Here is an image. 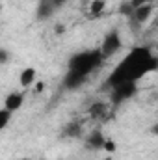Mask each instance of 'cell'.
I'll use <instances>...</instances> for the list:
<instances>
[{
	"instance_id": "ac0fdd59",
	"label": "cell",
	"mask_w": 158,
	"mask_h": 160,
	"mask_svg": "<svg viewBox=\"0 0 158 160\" xmlns=\"http://www.w3.org/2000/svg\"><path fill=\"white\" fill-rule=\"evenodd\" d=\"M151 134H155V136H158V121L151 127Z\"/></svg>"
},
{
	"instance_id": "8fae6325",
	"label": "cell",
	"mask_w": 158,
	"mask_h": 160,
	"mask_svg": "<svg viewBox=\"0 0 158 160\" xmlns=\"http://www.w3.org/2000/svg\"><path fill=\"white\" fill-rule=\"evenodd\" d=\"M80 134H82V125H80L78 121L67 123L63 127V130H62V136H65V138H78Z\"/></svg>"
},
{
	"instance_id": "5bb4252c",
	"label": "cell",
	"mask_w": 158,
	"mask_h": 160,
	"mask_svg": "<svg viewBox=\"0 0 158 160\" xmlns=\"http://www.w3.org/2000/svg\"><path fill=\"white\" fill-rule=\"evenodd\" d=\"M11 116H13V112H9V110H0V128L4 130L6 127H7V123H9V119H11Z\"/></svg>"
},
{
	"instance_id": "ba28073f",
	"label": "cell",
	"mask_w": 158,
	"mask_h": 160,
	"mask_svg": "<svg viewBox=\"0 0 158 160\" xmlns=\"http://www.w3.org/2000/svg\"><path fill=\"white\" fill-rule=\"evenodd\" d=\"M22 102H24V93L13 91V93H9V95L4 99V108L9 110V112H17V110L22 106Z\"/></svg>"
},
{
	"instance_id": "d6986e66",
	"label": "cell",
	"mask_w": 158,
	"mask_h": 160,
	"mask_svg": "<svg viewBox=\"0 0 158 160\" xmlns=\"http://www.w3.org/2000/svg\"><path fill=\"white\" fill-rule=\"evenodd\" d=\"M104 151H114V143H112L110 140L106 142V147H104Z\"/></svg>"
},
{
	"instance_id": "4fadbf2b",
	"label": "cell",
	"mask_w": 158,
	"mask_h": 160,
	"mask_svg": "<svg viewBox=\"0 0 158 160\" xmlns=\"http://www.w3.org/2000/svg\"><path fill=\"white\" fill-rule=\"evenodd\" d=\"M104 8H106V2H104V0H93L91 6H89V11H91L93 17H99V15L104 11Z\"/></svg>"
},
{
	"instance_id": "44dd1931",
	"label": "cell",
	"mask_w": 158,
	"mask_h": 160,
	"mask_svg": "<svg viewBox=\"0 0 158 160\" xmlns=\"http://www.w3.org/2000/svg\"><path fill=\"white\" fill-rule=\"evenodd\" d=\"M22 160H30V158H22Z\"/></svg>"
},
{
	"instance_id": "277c9868",
	"label": "cell",
	"mask_w": 158,
	"mask_h": 160,
	"mask_svg": "<svg viewBox=\"0 0 158 160\" xmlns=\"http://www.w3.org/2000/svg\"><path fill=\"white\" fill-rule=\"evenodd\" d=\"M121 36H119V30H110L106 36H104V39H102V45H101V52H102V56H104V60H108V58H112L116 52L121 50Z\"/></svg>"
},
{
	"instance_id": "6da1fadb",
	"label": "cell",
	"mask_w": 158,
	"mask_h": 160,
	"mask_svg": "<svg viewBox=\"0 0 158 160\" xmlns=\"http://www.w3.org/2000/svg\"><path fill=\"white\" fill-rule=\"evenodd\" d=\"M158 69V58L147 47H134L121 62L119 65L108 75L106 88L112 89L125 82H138L145 75Z\"/></svg>"
},
{
	"instance_id": "9a60e30c",
	"label": "cell",
	"mask_w": 158,
	"mask_h": 160,
	"mask_svg": "<svg viewBox=\"0 0 158 160\" xmlns=\"http://www.w3.org/2000/svg\"><path fill=\"white\" fill-rule=\"evenodd\" d=\"M158 0H130V6H132V9H136V8H140V6H145V4H155Z\"/></svg>"
},
{
	"instance_id": "7c38bea8",
	"label": "cell",
	"mask_w": 158,
	"mask_h": 160,
	"mask_svg": "<svg viewBox=\"0 0 158 160\" xmlns=\"http://www.w3.org/2000/svg\"><path fill=\"white\" fill-rule=\"evenodd\" d=\"M19 80H21V86H22V88L32 86L34 80H36V69H34V67H26V69H22V73H21Z\"/></svg>"
},
{
	"instance_id": "5b68a950",
	"label": "cell",
	"mask_w": 158,
	"mask_h": 160,
	"mask_svg": "<svg viewBox=\"0 0 158 160\" xmlns=\"http://www.w3.org/2000/svg\"><path fill=\"white\" fill-rule=\"evenodd\" d=\"M155 11V4H145V6H140L132 11V15L128 17V22H130V28L132 30H138L145 21H149V17L153 15Z\"/></svg>"
},
{
	"instance_id": "30bf717a",
	"label": "cell",
	"mask_w": 158,
	"mask_h": 160,
	"mask_svg": "<svg viewBox=\"0 0 158 160\" xmlns=\"http://www.w3.org/2000/svg\"><path fill=\"white\" fill-rule=\"evenodd\" d=\"M89 118L93 121H104L108 118V104H104V102H93L89 106Z\"/></svg>"
},
{
	"instance_id": "ffe728a7",
	"label": "cell",
	"mask_w": 158,
	"mask_h": 160,
	"mask_svg": "<svg viewBox=\"0 0 158 160\" xmlns=\"http://www.w3.org/2000/svg\"><path fill=\"white\" fill-rule=\"evenodd\" d=\"M153 24H155V26H156V28H158V15H156V17H155V21H153Z\"/></svg>"
},
{
	"instance_id": "3957f363",
	"label": "cell",
	"mask_w": 158,
	"mask_h": 160,
	"mask_svg": "<svg viewBox=\"0 0 158 160\" xmlns=\"http://www.w3.org/2000/svg\"><path fill=\"white\" fill-rule=\"evenodd\" d=\"M138 93V82H125L110 89V101L114 106H119L126 101H130Z\"/></svg>"
},
{
	"instance_id": "8992f818",
	"label": "cell",
	"mask_w": 158,
	"mask_h": 160,
	"mask_svg": "<svg viewBox=\"0 0 158 160\" xmlns=\"http://www.w3.org/2000/svg\"><path fill=\"white\" fill-rule=\"evenodd\" d=\"M106 136L102 134V130L101 128H95V130H91L87 136H86V140H84V147L87 149V151H102L104 147H106Z\"/></svg>"
},
{
	"instance_id": "2e32d148",
	"label": "cell",
	"mask_w": 158,
	"mask_h": 160,
	"mask_svg": "<svg viewBox=\"0 0 158 160\" xmlns=\"http://www.w3.org/2000/svg\"><path fill=\"white\" fill-rule=\"evenodd\" d=\"M6 62H7V50H6V48H2V50H0V63L4 65Z\"/></svg>"
},
{
	"instance_id": "e0dca14e",
	"label": "cell",
	"mask_w": 158,
	"mask_h": 160,
	"mask_svg": "<svg viewBox=\"0 0 158 160\" xmlns=\"http://www.w3.org/2000/svg\"><path fill=\"white\" fill-rule=\"evenodd\" d=\"M50 2H52V4H54V6H56L58 9H60V8H62V6H63V4H65L67 0H50Z\"/></svg>"
},
{
	"instance_id": "9c48e42d",
	"label": "cell",
	"mask_w": 158,
	"mask_h": 160,
	"mask_svg": "<svg viewBox=\"0 0 158 160\" xmlns=\"http://www.w3.org/2000/svg\"><path fill=\"white\" fill-rule=\"evenodd\" d=\"M56 11H58V8L50 0H39V4H37V19H41V21L50 19Z\"/></svg>"
},
{
	"instance_id": "7a4b0ae2",
	"label": "cell",
	"mask_w": 158,
	"mask_h": 160,
	"mask_svg": "<svg viewBox=\"0 0 158 160\" xmlns=\"http://www.w3.org/2000/svg\"><path fill=\"white\" fill-rule=\"evenodd\" d=\"M104 62V56L101 52V48H93V50H82L77 52L69 58L67 62V69L69 71H77L80 75L89 77L91 73H95Z\"/></svg>"
},
{
	"instance_id": "52a82bcc",
	"label": "cell",
	"mask_w": 158,
	"mask_h": 160,
	"mask_svg": "<svg viewBox=\"0 0 158 160\" xmlns=\"http://www.w3.org/2000/svg\"><path fill=\"white\" fill-rule=\"evenodd\" d=\"M86 75H80L77 71H69L67 69V73H65V77L62 80V86H63V89H69V91H75V89H80L84 84H86Z\"/></svg>"
}]
</instances>
